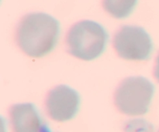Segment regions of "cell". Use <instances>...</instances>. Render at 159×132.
<instances>
[{"instance_id": "cell-1", "label": "cell", "mask_w": 159, "mask_h": 132, "mask_svg": "<svg viewBox=\"0 0 159 132\" xmlns=\"http://www.w3.org/2000/svg\"><path fill=\"white\" fill-rule=\"evenodd\" d=\"M60 25L51 15L31 12L20 19L16 29V42L20 49L33 58L49 53L58 40Z\"/></svg>"}, {"instance_id": "cell-2", "label": "cell", "mask_w": 159, "mask_h": 132, "mask_svg": "<svg viewBox=\"0 0 159 132\" xmlns=\"http://www.w3.org/2000/svg\"><path fill=\"white\" fill-rule=\"evenodd\" d=\"M107 40L108 33L102 25L92 20H82L68 30L66 46L73 57L89 61L104 52Z\"/></svg>"}, {"instance_id": "cell-3", "label": "cell", "mask_w": 159, "mask_h": 132, "mask_svg": "<svg viewBox=\"0 0 159 132\" xmlns=\"http://www.w3.org/2000/svg\"><path fill=\"white\" fill-rule=\"evenodd\" d=\"M154 92V85L145 77H127L115 91L114 104L126 115H143L148 111Z\"/></svg>"}, {"instance_id": "cell-4", "label": "cell", "mask_w": 159, "mask_h": 132, "mask_svg": "<svg viewBox=\"0 0 159 132\" xmlns=\"http://www.w3.org/2000/svg\"><path fill=\"white\" fill-rule=\"evenodd\" d=\"M113 44L117 55L127 60H147L153 50L150 36L142 27L137 26L120 28L113 36Z\"/></svg>"}, {"instance_id": "cell-5", "label": "cell", "mask_w": 159, "mask_h": 132, "mask_svg": "<svg viewBox=\"0 0 159 132\" xmlns=\"http://www.w3.org/2000/svg\"><path fill=\"white\" fill-rule=\"evenodd\" d=\"M80 97L76 91L66 85H59L49 91L45 108L52 120L63 122L72 119L77 114Z\"/></svg>"}, {"instance_id": "cell-6", "label": "cell", "mask_w": 159, "mask_h": 132, "mask_svg": "<svg viewBox=\"0 0 159 132\" xmlns=\"http://www.w3.org/2000/svg\"><path fill=\"white\" fill-rule=\"evenodd\" d=\"M12 132H48L34 104H17L9 109Z\"/></svg>"}, {"instance_id": "cell-7", "label": "cell", "mask_w": 159, "mask_h": 132, "mask_svg": "<svg viewBox=\"0 0 159 132\" xmlns=\"http://www.w3.org/2000/svg\"><path fill=\"white\" fill-rule=\"evenodd\" d=\"M138 0H102L104 10L116 19H124L134 9Z\"/></svg>"}, {"instance_id": "cell-8", "label": "cell", "mask_w": 159, "mask_h": 132, "mask_svg": "<svg viewBox=\"0 0 159 132\" xmlns=\"http://www.w3.org/2000/svg\"><path fill=\"white\" fill-rule=\"evenodd\" d=\"M124 132H154V127L144 119H134L126 123Z\"/></svg>"}, {"instance_id": "cell-9", "label": "cell", "mask_w": 159, "mask_h": 132, "mask_svg": "<svg viewBox=\"0 0 159 132\" xmlns=\"http://www.w3.org/2000/svg\"><path fill=\"white\" fill-rule=\"evenodd\" d=\"M154 76L155 78L156 79L157 81L159 83V53L157 56L156 61H155V69H154Z\"/></svg>"}, {"instance_id": "cell-10", "label": "cell", "mask_w": 159, "mask_h": 132, "mask_svg": "<svg viewBox=\"0 0 159 132\" xmlns=\"http://www.w3.org/2000/svg\"><path fill=\"white\" fill-rule=\"evenodd\" d=\"M158 132H159V131H158Z\"/></svg>"}]
</instances>
